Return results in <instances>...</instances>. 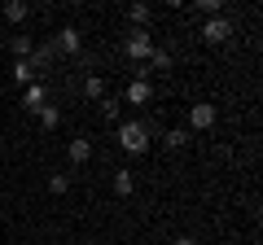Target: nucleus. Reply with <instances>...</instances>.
Wrapping results in <instances>:
<instances>
[{"label": "nucleus", "mask_w": 263, "mask_h": 245, "mask_svg": "<svg viewBox=\"0 0 263 245\" xmlns=\"http://www.w3.org/2000/svg\"><path fill=\"white\" fill-rule=\"evenodd\" d=\"M0 39H5V35H0Z\"/></svg>", "instance_id": "nucleus-22"}, {"label": "nucleus", "mask_w": 263, "mask_h": 245, "mask_svg": "<svg viewBox=\"0 0 263 245\" xmlns=\"http://www.w3.org/2000/svg\"><path fill=\"white\" fill-rule=\"evenodd\" d=\"M22 105H27V114H40L48 105V96H44V88L40 84H31V88H22Z\"/></svg>", "instance_id": "nucleus-8"}, {"label": "nucleus", "mask_w": 263, "mask_h": 245, "mask_svg": "<svg viewBox=\"0 0 263 245\" xmlns=\"http://www.w3.org/2000/svg\"><path fill=\"white\" fill-rule=\"evenodd\" d=\"M233 18H228V13H215V18H206L202 22V44H228V39H233Z\"/></svg>", "instance_id": "nucleus-3"}, {"label": "nucleus", "mask_w": 263, "mask_h": 245, "mask_svg": "<svg viewBox=\"0 0 263 245\" xmlns=\"http://www.w3.org/2000/svg\"><path fill=\"white\" fill-rule=\"evenodd\" d=\"M84 96H92V101H105V79H101V75H88V79H84Z\"/></svg>", "instance_id": "nucleus-16"}, {"label": "nucleus", "mask_w": 263, "mask_h": 245, "mask_svg": "<svg viewBox=\"0 0 263 245\" xmlns=\"http://www.w3.org/2000/svg\"><path fill=\"white\" fill-rule=\"evenodd\" d=\"M31 48H35V39H31V35H13V39H9L13 62H27V57H31Z\"/></svg>", "instance_id": "nucleus-14"}, {"label": "nucleus", "mask_w": 263, "mask_h": 245, "mask_svg": "<svg viewBox=\"0 0 263 245\" xmlns=\"http://www.w3.org/2000/svg\"><path fill=\"white\" fill-rule=\"evenodd\" d=\"M114 193H119V197H132V193H136V175H132L127 167L114 171Z\"/></svg>", "instance_id": "nucleus-11"}, {"label": "nucleus", "mask_w": 263, "mask_h": 245, "mask_svg": "<svg viewBox=\"0 0 263 245\" xmlns=\"http://www.w3.org/2000/svg\"><path fill=\"white\" fill-rule=\"evenodd\" d=\"M171 245H197V236H189V232H184V236H176Z\"/></svg>", "instance_id": "nucleus-21"}, {"label": "nucleus", "mask_w": 263, "mask_h": 245, "mask_svg": "<svg viewBox=\"0 0 263 245\" xmlns=\"http://www.w3.org/2000/svg\"><path fill=\"white\" fill-rule=\"evenodd\" d=\"M149 18H154L149 5H132V9H127V27L132 31H149Z\"/></svg>", "instance_id": "nucleus-10"}, {"label": "nucleus", "mask_w": 263, "mask_h": 245, "mask_svg": "<svg viewBox=\"0 0 263 245\" xmlns=\"http://www.w3.org/2000/svg\"><path fill=\"white\" fill-rule=\"evenodd\" d=\"M119 114H123V110H119V101H110V96H105V101H101V118H105V122H114V127H119V122H123Z\"/></svg>", "instance_id": "nucleus-18"}, {"label": "nucleus", "mask_w": 263, "mask_h": 245, "mask_svg": "<svg viewBox=\"0 0 263 245\" xmlns=\"http://www.w3.org/2000/svg\"><path fill=\"white\" fill-rule=\"evenodd\" d=\"M48 193H57V197L70 193V175H48Z\"/></svg>", "instance_id": "nucleus-20"}, {"label": "nucleus", "mask_w": 263, "mask_h": 245, "mask_svg": "<svg viewBox=\"0 0 263 245\" xmlns=\"http://www.w3.org/2000/svg\"><path fill=\"white\" fill-rule=\"evenodd\" d=\"M145 66H149L145 75H167V70H171V53H167V48H154V57L145 62Z\"/></svg>", "instance_id": "nucleus-12"}, {"label": "nucleus", "mask_w": 263, "mask_h": 245, "mask_svg": "<svg viewBox=\"0 0 263 245\" xmlns=\"http://www.w3.org/2000/svg\"><path fill=\"white\" fill-rule=\"evenodd\" d=\"M162 140H167V149H184V145H189V140H193V136H189V132H184V127H171V132H167V136H162Z\"/></svg>", "instance_id": "nucleus-17"}, {"label": "nucleus", "mask_w": 263, "mask_h": 245, "mask_svg": "<svg viewBox=\"0 0 263 245\" xmlns=\"http://www.w3.org/2000/svg\"><path fill=\"white\" fill-rule=\"evenodd\" d=\"M35 118H40V127H44V132H57V127H62V105H44Z\"/></svg>", "instance_id": "nucleus-13"}, {"label": "nucleus", "mask_w": 263, "mask_h": 245, "mask_svg": "<svg viewBox=\"0 0 263 245\" xmlns=\"http://www.w3.org/2000/svg\"><path fill=\"white\" fill-rule=\"evenodd\" d=\"M13 84H22V88H31V84H35V70H31V62H13Z\"/></svg>", "instance_id": "nucleus-15"}, {"label": "nucleus", "mask_w": 263, "mask_h": 245, "mask_svg": "<svg viewBox=\"0 0 263 245\" xmlns=\"http://www.w3.org/2000/svg\"><path fill=\"white\" fill-rule=\"evenodd\" d=\"M92 149H97V145H92V136H75V140L66 145V158L75 162V167H84V162L92 158Z\"/></svg>", "instance_id": "nucleus-6"}, {"label": "nucleus", "mask_w": 263, "mask_h": 245, "mask_svg": "<svg viewBox=\"0 0 263 245\" xmlns=\"http://www.w3.org/2000/svg\"><path fill=\"white\" fill-rule=\"evenodd\" d=\"M0 13H5V22H13V27H18V22L31 18V5H27V0H5V9H0Z\"/></svg>", "instance_id": "nucleus-9"}, {"label": "nucleus", "mask_w": 263, "mask_h": 245, "mask_svg": "<svg viewBox=\"0 0 263 245\" xmlns=\"http://www.w3.org/2000/svg\"><path fill=\"white\" fill-rule=\"evenodd\" d=\"M197 13H206V18H215V13H224V0H193Z\"/></svg>", "instance_id": "nucleus-19"}, {"label": "nucleus", "mask_w": 263, "mask_h": 245, "mask_svg": "<svg viewBox=\"0 0 263 245\" xmlns=\"http://www.w3.org/2000/svg\"><path fill=\"white\" fill-rule=\"evenodd\" d=\"M215 122H219V110L211 101H197V105H189V127L184 132H211Z\"/></svg>", "instance_id": "nucleus-4"}, {"label": "nucleus", "mask_w": 263, "mask_h": 245, "mask_svg": "<svg viewBox=\"0 0 263 245\" xmlns=\"http://www.w3.org/2000/svg\"><path fill=\"white\" fill-rule=\"evenodd\" d=\"M154 48H158V39H154L149 31H127V39H123V53H127L132 66H145L154 57Z\"/></svg>", "instance_id": "nucleus-2"}, {"label": "nucleus", "mask_w": 263, "mask_h": 245, "mask_svg": "<svg viewBox=\"0 0 263 245\" xmlns=\"http://www.w3.org/2000/svg\"><path fill=\"white\" fill-rule=\"evenodd\" d=\"M119 149L123 153H132V158H141V153H149V145H154V136H149V127L145 122H136V118H127V122H119Z\"/></svg>", "instance_id": "nucleus-1"}, {"label": "nucleus", "mask_w": 263, "mask_h": 245, "mask_svg": "<svg viewBox=\"0 0 263 245\" xmlns=\"http://www.w3.org/2000/svg\"><path fill=\"white\" fill-rule=\"evenodd\" d=\"M53 48L62 57H79V53H84V35H79V27H62L53 35Z\"/></svg>", "instance_id": "nucleus-5"}, {"label": "nucleus", "mask_w": 263, "mask_h": 245, "mask_svg": "<svg viewBox=\"0 0 263 245\" xmlns=\"http://www.w3.org/2000/svg\"><path fill=\"white\" fill-rule=\"evenodd\" d=\"M149 96H154L149 79H132V84H127V92H123V101H127V105H149Z\"/></svg>", "instance_id": "nucleus-7"}]
</instances>
